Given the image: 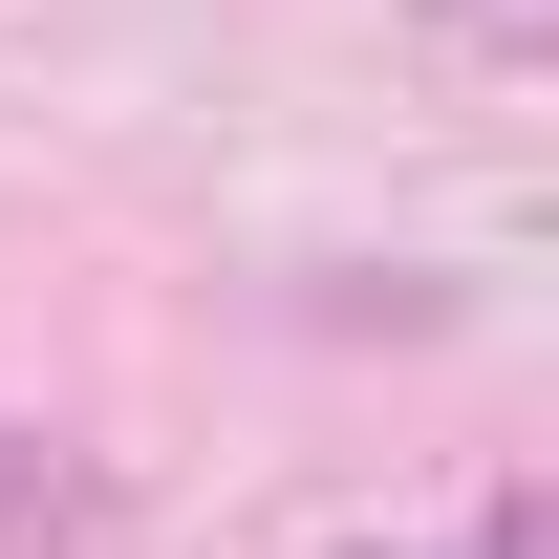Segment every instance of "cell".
Masks as SVG:
<instances>
[{
    "label": "cell",
    "mask_w": 559,
    "mask_h": 559,
    "mask_svg": "<svg viewBox=\"0 0 559 559\" xmlns=\"http://www.w3.org/2000/svg\"><path fill=\"white\" fill-rule=\"evenodd\" d=\"M430 44H538V0H430Z\"/></svg>",
    "instance_id": "2"
},
{
    "label": "cell",
    "mask_w": 559,
    "mask_h": 559,
    "mask_svg": "<svg viewBox=\"0 0 559 559\" xmlns=\"http://www.w3.org/2000/svg\"><path fill=\"white\" fill-rule=\"evenodd\" d=\"M108 516H130V495L86 474L66 430H0V559H86V538H108Z\"/></svg>",
    "instance_id": "1"
}]
</instances>
